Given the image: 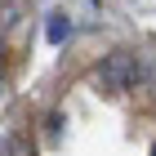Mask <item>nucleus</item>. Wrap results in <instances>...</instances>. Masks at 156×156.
Instances as JSON below:
<instances>
[{
    "mask_svg": "<svg viewBox=\"0 0 156 156\" xmlns=\"http://www.w3.org/2000/svg\"><path fill=\"white\" fill-rule=\"evenodd\" d=\"M27 18H31V5L27 0H0V40L5 45H18Z\"/></svg>",
    "mask_w": 156,
    "mask_h": 156,
    "instance_id": "obj_2",
    "label": "nucleus"
},
{
    "mask_svg": "<svg viewBox=\"0 0 156 156\" xmlns=\"http://www.w3.org/2000/svg\"><path fill=\"white\" fill-rule=\"evenodd\" d=\"M143 80V67H138V58H134L129 49H116V54H107V58L94 67V89L98 94H129L134 85Z\"/></svg>",
    "mask_w": 156,
    "mask_h": 156,
    "instance_id": "obj_1",
    "label": "nucleus"
},
{
    "mask_svg": "<svg viewBox=\"0 0 156 156\" xmlns=\"http://www.w3.org/2000/svg\"><path fill=\"white\" fill-rule=\"evenodd\" d=\"M152 156H156V147H152Z\"/></svg>",
    "mask_w": 156,
    "mask_h": 156,
    "instance_id": "obj_5",
    "label": "nucleus"
},
{
    "mask_svg": "<svg viewBox=\"0 0 156 156\" xmlns=\"http://www.w3.org/2000/svg\"><path fill=\"white\" fill-rule=\"evenodd\" d=\"M67 36V23H62V13H54V23H49V40H62Z\"/></svg>",
    "mask_w": 156,
    "mask_h": 156,
    "instance_id": "obj_4",
    "label": "nucleus"
},
{
    "mask_svg": "<svg viewBox=\"0 0 156 156\" xmlns=\"http://www.w3.org/2000/svg\"><path fill=\"white\" fill-rule=\"evenodd\" d=\"M5 156H31V147H27V138H9V147H5Z\"/></svg>",
    "mask_w": 156,
    "mask_h": 156,
    "instance_id": "obj_3",
    "label": "nucleus"
}]
</instances>
